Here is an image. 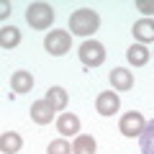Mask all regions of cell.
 Masks as SVG:
<instances>
[{
	"instance_id": "1",
	"label": "cell",
	"mask_w": 154,
	"mask_h": 154,
	"mask_svg": "<svg viewBox=\"0 0 154 154\" xmlns=\"http://www.w3.org/2000/svg\"><path fill=\"white\" fill-rule=\"evenodd\" d=\"M100 26V16L90 8H80L69 16V31L75 36H90L93 31H98Z\"/></svg>"
},
{
	"instance_id": "2",
	"label": "cell",
	"mask_w": 154,
	"mask_h": 154,
	"mask_svg": "<svg viewBox=\"0 0 154 154\" xmlns=\"http://www.w3.org/2000/svg\"><path fill=\"white\" fill-rule=\"evenodd\" d=\"M26 21H28L31 28L44 31V28H49L51 21H54V8L46 5V3H31V5L26 8Z\"/></svg>"
},
{
	"instance_id": "3",
	"label": "cell",
	"mask_w": 154,
	"mask_h": 154,
	"mask_svg": "<svg viewBox=\"0 0 154 154\" xmlns=\"http://www.w3.org/2000/svg\"><path fill=\"white\" fill-rule=\"evenodd\" d=\"M80 62L85 67H100L105 62V46L100 41H85V44H80Z\"/></svg>"
},
{
	"instance_id": "4",
	"label": "cell",
	"mask_w": 154,
	"mask_h": 154,
	"mask_svg": "<svg viewBox=\"0 0 154 154\" xmlns=\"http://www.w3.org/2000/svg\"><path fill=\"white\" fill-rule=\"evenodd\" d=\"M44 46H46V51H49V54H54V57L67 54V51H69V46H72L69 31H49V36H46Z\"/></svg>"
},
{
	"instance_id": "5",
	"label": "cell",
	"mask_w": 154,
	"mask_h": 154,
	"mask_svg": "<svg viewBox=\"0 0 154 154\" xmlns=\"http://www.w3.org/2000/svg\"><path fill=\"white\" fill-rule=\"evenodd\" d=\"M121 134L123 136H128V139H134V136H139V134L144 131V116L139 113V110H128V113H123V118H121Z\"/></svg>"
},
{
	"instance_id": "6",
	"label": "cell",
	"mask_w": 154,
	"mask_h": 154,
	"mask_svg": "<svg viewBox=\"0 0 154 154\" xmlns=\"http://www.w3.org/2000/svg\"><path fill=\"white\" fill-rule=\"evenodd\" d=\"M98 113L100 116H113L116 110L121 108V98H118V93H113V90H108V93H100L98 95Z\"/></svg>"
},
{
	"instance_id": "7",
	"label": "cell",
	"mask_w": 154,
	"mask_h": 154,
	"mask_svg": "<svg viewBox=\"0 0 154 154\" xmlns=\"http://www.w3.org/2000/svg\"><path fill=\"white\" fill-rule=\"evenodd\" d=\"M31 118L38 126H46V123H51V118H54V108H51L46 100H36V103H31Z\"/></svg>"
},
{
	"instance_id": "8",
	"label": "cell",
	"mask_w": 154,
	"mask_h": 154,
	"mask_svg": "<svg viewBox=\"0 0 154 154\" xmlns=\"http://www.w3.org/2000/svg\"><path fill=\"white\" fill-rule=\"evenodd\" d=\"M110 85H113V90H131L134 88V75L128 69H123V67H116L113 72H110Z\"/></svg>"
},
{
	"instance_id": "9",
	"label": "cell",
	"mask_w": 154,
	"mask_h": 154,
	"mask_svg": "<svg viewBox=\"0 0 154 154\" xmlns=\"http://www.w3.org/2000/svg\"><path fill=\"white\" fill-rule=\"evenodd\" d=\"M11 88H13V93H31V88H33V75L31 72H26V69H18V72H13V77H11Z\"/></svg>"
},
{
	"instance_id": "10",
	"label": "cell",
	"mask_w": 154,
	"mask_h": 154,
	"mask_svg": "<svg viewBox=\"0 0 154 154\" xmlns=\"http://www.w3.org/2000/svg\"><path fill=\"white\" fill-rule=\"evenodd\" d=\"M134 36H136L141 44L154 41V21H152V18H141V21H136V23H134Z\"/></svg>"
},
{
	"instance_id": "11",
	"label": "cell",
	"mask_w": 154,
	"mask_h": 154,
	"mask_svg": "<svg viewBox=\"0 0 154 154\" xmlns=\"http://www.w3.org/2000/svg\"><path fill=\"white\" fill-rule=\"evenodd\" d=\"M57 128H59V134H64V136H72V134L80 131V118H77L75 113H62L59 121H57Z\"/></svg>"
},
{
	"instance_id": "12",
	"label": "cell",
	"mask_w": 154,
	"mask_h": 154,
	"mask_svg": "<svg viewBox=\"0 0 154 154\" xmlns=\"http://www.w3.org/2000/svg\"><path fill=\"white\" fill-rule=\"evenodd\" d=\"M21 44V31L16 26H3L0 28V46L3 49H13Z\"/></svg>"
},
{
	"instance_id": "13",
	"label": "cell",
	"mask_w": 154,
	"mask_h": 154,
	"mask_svg": "<svg viewBox=\"0 0 154 154\" xmlns=\"http://www.w3.org/2000/svg\"><path fill=\"white\" fill-rule=\"evenodd\" d=\"M126 59L131 62L134 67H144L149 62V49L144 44H134V46H128V51H126Z\"/></svg>"
},
{
	"instance_id": "14",
	"label": "cell",
	"mask_w": 154,
	"mask_h": 154,
	"mask_svg": "<svg viewBox=\"0 0 154 154\" xmlns=\"http://www.w3.org/2000/svg\"><path fill=\"white\" fill-rule=\"evenodd\" d=\"M139 146H141V154H154V118L139 134Z\"/></svg>"
},
{
	"instance_id": "15",
	"label": "cell",
	"mask_w": 154,
	"mask_h": 154,
	"mask_svg": "<svg viewBox=\"0 0 154 154\" xmlns=\"http://www.w3.org/2000/svg\"><path fill=\"white\" fill-rule=\"evenodd\" d=\"M21 136H18L16 131H5L3 136H0V149H3V154H16L18 149H21Z\"/></svg>"
},
{
	"instance_id": "16",
	"label": "cell",
	"mask_w": 154,
	"mask_h": 154,
	"mask_svg": "<svg viewBox=\"0 0 154 154\" xmlns=\"http://www.w3.org/2000/svg\"><path fill=\"white\" fill-rule=\"evenodd\" d=\"M44 100H46L54 110H62V108L67 105V90H64V88H49Z\"/></svg>"
},
{
	"instance_id": "17",
	"label": "cell",
	"mask_w": 154,
	"mask_h": 154,
	"mask_svg": "<svg viewBox=\"0 0 154 154\" xmlns=\"http://www.w3.org/2000/svg\"><path fill=\"white\" fill-rule=\"evenodd\" d=\"M72 152L75 154H95V139L93 136H77L72 144Z\"/></svg>"
},
{
	"instance_id": "18",
	"label": "cell",
	"mask_w": 154,
	"mask_h": 154,
	"mask_svg": "<svg viewBox=\"0 0 154 154\" xmlns=\"http://www.w3.org/2000/svg\"><path fill=\"white\" fill-rule=\"evenodd\" d=\"M46 154H72V146L64 141V139H57L46 146Z\"/></svg>"
},
{
	"instance_id": "19",
	"label": "cell",
	"mask_w": 154,
	"mask_h": 154,
	"mask_svg": "<svg viewBox=\"0 0 154 154\" xmlns=\"http://www.w3.org/2000/svg\"><path fill=\"white\" fill-rule=\"evenodd\" d=\"M136 8H139V11H144V13H154V3H144V0H139Z\"/></svg>"
},
{
	"instance_id": "20",
	"label": "cell",
	"mask_w": 154,
	"mask_h": 154,
	"mask_svg": "<svg viewBox=\"0 0 154 154\" xmlns=\"http://www.w3.org/2000/svg\"><path fill=\"white\" fill-rule=\"evenodd\" d=\"M8 13H11V3H8V0H3V5H0V16L5 18Z\"/></svg>"
}]
</instances>
